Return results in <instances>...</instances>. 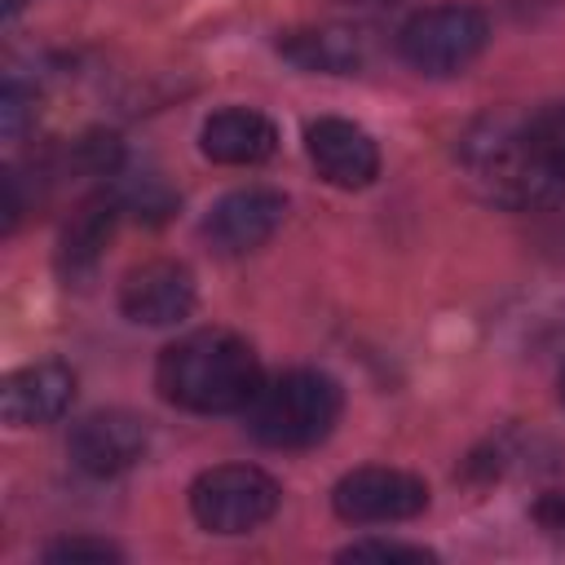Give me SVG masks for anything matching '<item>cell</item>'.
<instances>
[{
    "mask_svg": "<svg viewBox=\"0 0 565 565\" xmlns=\"http://www.w3.org/2000/svg\"><path fill=\"white\" fill-rule=\"evenodd\" d=\"M44 561H53V565H75V561H124V552L115 547V543H106V539H88V534H75V539H53V543H44V552H40Z\"/></svg>",
    "mask_w": 565,
    "mask_h": 565,
    "instance_id": "obj_16",
    "label": "cell"
},
{
    "mask_svg": "<svg viewBox=\"0 0 565 565\" xmlns=\"http://www.w3.org/2000/svg\"><path fill=\"white\" fill-rule=\"evenodd\" d=\"M0 185H4V234H13V230H18V216H22V194H18V172H13V168H4V177H0Z\"/></svg>",
    "mask_w": 565,
    "mask_h": 565,
    "instance_id": "obj_19",
    "label": "cell"
},
{
    "mask_svg": "<svg viewBox=\"0 0 565 565\" xmlns=\"http://www.w3.org/2000/svg\"><path fill=\"white\" fill-rule=\"evenodd\" d=\"M282 216H287V194L282 190H274V185H238V190L221 194L207 207L199 234L216 256H247V252L265 247L278 234Z\"/></svg>",
    "mask_w": 565,
    "mask_h": 565,
    "instance_id": "obj_8",
    "label": "cell"
},
{
    "mask_svg": "<svg viewBox=\"0 0 565 565\" xmlns=\"http://www.w3.org/2000/svg\"><path fill=\"white\" fill-rule=\"evenodd\" d=\"M199 150L225 168H256L278 150V128L252 106H221L203 119Z\"/></svg>",
    "mask_w": 565,
    "mask_h": 565,
    "instance_id": "obj_12",
    "label": "cell"
},
{
    "mask_svg": "<svg viewBox=\"0 0 565 565\" xmlns=\"http://www.w3.org/2000/svg\"><path fill=\"white\" fill-rule=\"evenodd\" d=\"M530 516L539 521L543 534H552V539L565 543V490H547V494H539L534 508H530Z\"/></svg>",
    "mask_w": 565,
    "mask_h": 565,
    "instance_id": "obj_18",
    "label": "cell"
},
{
    "mask_svg": "<svg viewBox=\"0 0 565 565\" xmlns=\"http://www.w3.org/2000/svg\"><path fill=\"white\" fill-rule=\"evenodd\" d=\"M75 402V371L57 358L26 362L0 384V415L9 428H44L57 424Z\"/></svg>",
    "mask_w": 565,
    "mask_h": 565,
    "instance_id": "obj_11",
    "label": "cell"
},
{
    "mask_svg": "<svg viewBox=\"0 0 565 565\" xmlns=\"http://www.w3.org/2000/svg\"><path fill=\"white\" fill-rule=\"evenodd\" d=\"M459 168L486 203L512 212L565 203V97L472 119L459 137Z\"/></svg>",
    "mask_w": 565,
    "mask_h": 565,
    "instance_id": "obj_1",
    "label": "cell"
},
{
    "mask_svg": "<svg viewBox=\"0 0 565 565\" xmlns=\"http://www.w3.org/2000/svg\"><path fill=\"white\" fill-rule=\"evenodd\" d=\"M18 9H22V0H4V18H13Z\"/></svg>",
    "mask_w": 565,
    "mask_h": 565,
    "instance_id": "obj_20",
    "label": "cell"
},
{
    "mask_svg": "<svg viewBox=\"0 0 565 565\" xmlns=\"http://www.w3.org/2000/svg\"><path fill=\"white\" fill-rule=\"evenodd\" d=\"M119 212H124L119 190H93L88 199L75 203V212L66 216V225L57 234V274L66 282H79L97 269L102 247L110 243Z\"/></svg>",
    "mask_w": 565,
    "mask_h": 565,
    "instance_id": "obj_13",
    "label": "cell"
},
{
    "mask_svg": "<svg viewBox=\"0 0 565 565\" xmlns=\"http://www.w3.org/2000/svg\"><path fill=\"white\" fill-rule=\"evenodd\" d=\"M31 115H35V93L22 88L18 79H9L4 93H0V132H4V141H18L31 124Z\"/></svg>",
    "mask_w": 565,
    "mask_h": 565,
    "instance_id": "obj_17",
    "label": "cell"
},
{
    "mask_svg": "<svg viewBox=\"0 0 565 565\" xmlns=\"http://www.w3.org/2000/svg\"><path fill=\"white\" fill-rule=\"evenodd\" d=\"M486 44H490V18L477 4H459V0L428 4L397 26V57L433 79L468 71L486 53Z\"/></svg>",
    "mask_w": 565,
    "mask_h": 565,
    "instance_id": "obj_4",
    "label": "cell"
},
{
    "mask_svg": "<svg viewBox=\"0 0 565 565\" xmlns=\"http://www.w3.org/2000/svg\"><path fill=\"white\" fill-rule=\"evenodd\" d=\"M278 53L313 75H353L362 66V40L344 26H296L278 35Z\"/></svg>",
    "mask_w": 565,
    "mask_h": 565,
    "instance_id": "obj_14",
    "label": "cell"
},
{
    "mask_svg": "<svg viewBox=\"0 0 565 565\" xmlns=\"http://www.w3.org/2000/svg\"><path fill=\"white\" fill-rule=\"evenodd\" d=\"M305 154L318 177L335 190H366L380 177V146L375 137L340 115H322L305 128Z\"/></svg>",
    "mask_w": 565,
    "mask_h": 565,
    "instance_id": "obj_10",
    "label": "cell"
},
{
    "mask_svg": "<svg viewBox=\"0 0 565 565\" xmlns=\"http://www.w3.org/2000/svg\"><path fill=\"white\" fill-rule=\"evenodd\" d=\"M556 393H561V402H565V366H561V380H556Z\"/></svg>",
    "mask_w": 565,
    "mask_h": 565,
    "instance_id": "obj_21",
    "label": "cell"
},
{
    "mask_svg": "<svg viewBox=\"0 0 565 565\" xmlns=\"http://www.w3.org/2000/svg\"><path fill=\"white\" fill-rule=\"evenodd\" d=\"M194 300H199L194 269L172 256L141 260L119 282V313L137 327H177L190 318Z\"/></svg>",
    "mask_w": 565,
    "mask_h": 565,
    "instance_id": "obj_9",
    "label": "cell"
},
{
    "mask_svg": "<svg viewBox=\"0 0 565 565\" xmlns=\"http://www.w3.org/2000/svg\"><path fill=\"white\" fill-rule=\"evenodd\" d=\"M424 508H428L424 477L388 463L353 468L331 486V512L344 525H397V521H415Z\"/></svg>",
    "mask_w": 565,
    "mask_h": 565,
    "instance_id": "obj_6",
    "label": "cell"
},
{
    "mask_svg": "<svg viewBox=\"0 0 565 565\" xmlns=\"http://www.w3.org/2000/svg\"><path fill=\"white\" fill-rule=\"evenodd\" d=\"M154 388L168 406L190 415H234L256 402L265 371L256 349L225 327H199L172 340L154 362Z\"/></svg>",
    "mask_w": 565,
    "mask_h": 565,
    "instance_id": "obj_2",
    "label": "cell"
},
{
    "mask_svg": "<svg viewBox=\"0 0 565 565\" xmlns=\"http://www.w3.org/2000/svg\"><path fill=\"white\" fill-rule=\"evenodd\" d=\"M282 503V486L256 463H216L190 481V516L207 534H252Z\"/></svg>",
    "mask_w": 565,
    "mask_h": 565,
    "instance_id": "obj_5",
    "label": "cell"
},
{
    "mask_svg": "<svg viewBox=\"0 0 565 565\" xmlns=\"http://www.w3.org/2000/svg\"><path fill=\"white\" fill-rule=\"evenodd\" d=\"M344 388L313 366L282 371L247 406V433L269 450H309L340 424Z\"/></svg>",
    "mask_w": 565,
    "mask_h": 565,
    "instance_id": "obj_3",
    "label": "cell"
},
{
    "mask_svg": "<svg viewBox=\"0 0 565 565\" xmlns=\"http://www.w3.org/2000/svg\"><path fill=\"white\" fill-rule=\"evenodd\" d=\"M335 556H340V561H406V565H415V561H437L433 547H424V543H397V539H358V543L340 547Z\"/></svg>",
    "mask_w": 565,
    "mask_h": 565,
    "instance_id": "obj_15",
    "label": "cell"
},
{
    "mask_svg": "<svg viewBox=\"0 0 565 565\" xmlns=\"http://www.w3.org/2000/svg\"><path fill=\"white\" fill-rule=\"evenodd\" d=\"M150 450V419L124 406H106V411H88L84 419L71 424L66 433V455L84 477H119L132 463H141Z\"/></svg>",
    "mask_w": 565,
    "mask_h": 565,
    "instance_id": "obj_7",
    "label": "cell"
}]
</instances>
